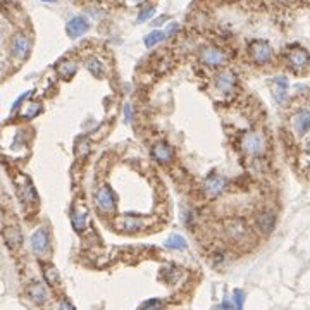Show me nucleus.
Wrapping results in <instances>:
<instances>
[{
    "label": "nucleus",
    "mask_w": 310,
    "mask_h": 310,
    "mask_svg": "<svg viewBox=\"0 0 310 310\" xmlns=\"http://www.w3.org/2000/svg\"><path fill=\"white\" fill-rule=\"evenodd\" d=\"M93 200H95L97 208L102 214H112L116 210V193L107 184H102V186L97 188L95 195H93Z\"/></svg>",
    "instance_id": "obj_1"
},
{
    "label": "nucleus",
    "mask_w": 310,
    "mask_h": 310,
    "mask_svg": "<svg viewBox=\"0 0 310 310\" xmlns=\"http://www.w3.org/2000/svg\"><path fill=\"white\" fill-rule=\"evenodd\" d=\"M240 145L247 155H260L265 150V138L258 131H247L241 136Z\"/></svg>",
    "instance_id": "obj_2"
},
{
    "label": "nucleus",
    "mask_w": 310,
    "mask_h": 310,
    "mask_svg": "<svg viewBox=\"0 0 310 310\" xmlns=\"http://www.w3.org/2000/svg\"><path fill=\"white\" fill-rule=\"evenodd\" d=\"M224 234L232 243H241V241L248 240L250 231H248V226L241 219H229V221L224 222Z\"/></svg>",
    "instance_id": "obj_3"
},
{
    "label": "nucleus",
    "mask_w": 310,
    "mask_h": 310,
    "mask_svg": "<svg viewBox=\"0 0 310 310\" xmlns=\"http://www.w3.org/2000/svg\"><path fill=\"white\" fill-rule=\"evenodd\" d=\"M286 62L289 69H293L295 73H302L310 66V53L303 47L295 45L286 52Z\"/></svg>",
    "instance_id": "obj_4"
},
{
    "label": "nucleus",
    "mask_w": 310,
    "mask_h": 310,
    "mask_svg": "<svg viewBox=\"0 0 310 310\" xmlns=\"http://www.w3.org/2000/svg\"><path fill=\"white\" fill-rule=\"evenodd\" d=\"M9 49H11V55L18 60H26L31 52V42H29L28 35H25L23 31H18L11 36V43H9Z\"/></svg>",
    "instance_id": "obj_5"
},
{
    "label": "nucleus",
    "mask_w": 310,
    "mask_h": 310,
    "mask_svg": "<svg viewBox=\"0 0 310 310\" xmlns=\"http://www.w3.org/2000/svg\"><path fill=\"white\" fill-rule=\"evenodd\" d=\"M248 55L254 60L255 64L262 66V64L271 62L272 59V47L269 45V42L265 40H254V42L248 45Z\"/></svg>",
    "instance_id": "obj_6"
},
{
    "label": "nucleus",
    "mask_w": 310,
    "mask_h": 310,
    "mask_svg": "<svg viewBox=\"0 0 310 310\" xmlns=\"http://www.w3.org/2000/svg\"><path fill=\"white\" fill-rule=\"evenodd\" d=\"M198 59H200V62L204 64V66L219 67V66H222V64H226L228 55H226L221 49H217V47L204 45L200 50H198Z\"/></svg>",
    "instance_id": "obj_7"
},
{
    "label": "nucleus",
    "mask_w": 310,
    "mask_h": 310,
    "mask_svg": "<svg viewBox=\"0 0 310 310\" xmlns=\"http://www.w3.org/2000/svg\"><path fill=\"white\" fill-rule=\"evenodd\" d=\"M16 188H18V197L26 207H31V205L38 204V193L33 188L31 180L26 176H19L16 180Z\"/></svg>",
    "instance_id": "obj_8"
},
{
    "label": "nucleus",
    "mask_w": 310,
    "mask_h": 310,
    "mask_svg": "<svg viewBox=\"0 0 310 310\" xmlns=\"http://www.w3.org/2000/svg\"><path fill=\"white\" fill-rule=\"evenodd\" d=\"M214 85L219 92L228 95V93H232L234 90H236L238 78H236V74L232 73V71H221V73L215 76Z\"/></svg>",
    "instance_id": "obj_9"
},
{
    "label": "nucleus",
    "mask_w": 310,
    "mask_h": 310,
    "mask_svg": "<svg viewBox=\"0 0 310 310\" xmlns=\"http://www.w3.org/2000/svg\"><path fill=\"white\" fill-rule=\"evenodd\" d=\"M31 248L38 257H43V255L49 254L50 250V238H49V231L43 228L36 229L31 236Z\"/></svg>",
    "instance_id": "obj_10"
},
{
    "label": "nucleus",
    "mask_w": 310,
    "mask_h": 310,
    "mask_svg": "<svg viewBox=\"0 0 310 310\" xmlns=\"http://www.w3.org/2000/svg\"><path fill=\"white\" fill-rule=\"evenodd\" d=\"M88 29H90V21L85 18V16H74V18H71L69 23L66 25L67 36L73 40L83 36Z\"/></svg>",
    "instance_id": "obj_11"
},
{
    "label": "nucleus",
    "mask_w": 310,
    "mask_h": 310,
    "mask_svg": "<svg viewBox=\"0 0 310 310\" xmlns=\"http://www.w3.org/2000/svg\"><path fill=\"white\" fill-rule=\"evenodd\" d=\"M226 188V178L221 176V174L214 173L204 181V191L208 198H215L224 191Z\"/></svg>",
    "instance_id": "obj_12"
},
{
    "label": "nucleus",
    "mask_w": 310,
    "mask_h": 310,
    "mask_svg": "<svg viewBox=\"0 0 310 310\" xmlns=\"http://www.w3.org/2000/svg\"><path fill=\"white\" fill-rule=\"evenodd\" d=\"M2 234H4V241L11 250H19L23 245V232L19 229L18 224H4L2 229Z\"/></svg>",
    "instance_id": "obj_13"
},
{
    "label": "nucleus",
    "mask_w": 310,
    "mask_h": 310,
    "mask_svg": "<svg viewBox=\"0 0 310 310\" xmlns=\"http://www.w3.org/2000/svg\"><path fill=\"white\" fill-rule=\"evenodd\" d=\"M255 228L264 234L272 232L276 228V214L272 210H258L255 214Z\"/></svg>",
    "instance_id": "obj_14"
},
{
    "label": "nucleus",
    "mask_w": 310,
    "mask_h": 310,
    "mask_svg": "<svg viewBox=\"0 0 310 310\" xmlns=\"http://www.w3.org/2000/svg\"><path fill=\"white\" fill-rule=\"evenodd\" d=\"M116 224L124 232H138L140 229H143V219H140L134 214H124L117 219Z\"/></svg>",
    "instance_id": "obj_15"
},
{
    "label": "nucleus",
    "mask_w": 310,
    "mask_h": 310,
    "mask_svg": "<svg viewBox=\"0 0 310 310\" xmlns=\"http://www.w3.org/2000/svg\"><path fill=\"white\" fill-rule=\"evenodd\" d=\"M152 155H154V159L157 160V162L169 164L174 157V152L169 143H166V141H157V143L152 147Z\"/></svg>",
    "instance_id": "obj_16"
},
{
    "label": "nucleus",
    "mask_w": 310,
    "mask_h": 310,
    "mask_svg": "<svg viewBox=\"0 0 310 310\" xmlns=\"http://www.w3.org/2000/svg\"><path fill=\"white\" fill-rule=\"evenodd\" d=\"M86 222H88V212L85 207H76L71 214V224H73L74 231L83 232L86 228Z\"/></svg>",
    "instance_id": "obj_17"
},
{
    "label": "nucleus",
    "mask_w": 310,
    "mask_h": 310,
    "mask_svg": "<svg viewBox=\"0 0 310 310\" xmlns=\"http://www.w3.org/2000/svg\"><path fill=\"white\" fill-rule=\"evenodd\" d=\"M28 295H29V298H31L33 302L40 305V303H43L47 298H49V289H47V286L43 284L42 281H35V283H31V284H29Z\"/></svg>",
    "instance_id": "obj_18"
},
{
    "label": "nucleus",
    "mask_w": 310,
    "mask_h": 310,
    "mask_svg": "<svg viewBox=\"0 0 310 310\" xmlns=\"http://www.w3.org/2000/svg\"><path fill=\"white\" fill-rule=\"evenodd\" d=\"M57 73H59L60 78H64V79H71V78L76 74L78 71V64L74 62V60H69V59H64L60 60L59 64L55 66Z\"/></svg>",
    "instance_id": "obj_19"
},
{
    "label": "nucleus",
    "mask_w": 310,
    "mask_h": 310,
    "mask_svg": "<svg viewBox=\"0 0 310 310\" xmlns=\"http://www.w3.org/2000/svg\"><path fill=\"white\" fill-rule=\"evenodd\" d=\"M293 124H295V129L298 134L309 133L310 131V110H302V112L296 114Z\"/></svg>",
    "instance_id": "obj_20"
},
{
    "label": "nucleus",
    "mask_w": 310,
    "mask_h": 310,
    "mask_svg": "<svg viewBox=\"0 0 310 310\" xmlns=\"http://www.w3.org/2000/svg\"><path fill=\"white\" fill-rule=\"evenodd\" d=\"M288 79L284 76H278L274 79V97L278 99V102H284L288 97Z\"/></svg>",
    "instance_id": "obj_21"
},
{
    "label": "nucleus",
    "mask_w": 310,
    "mask_h": 310,
    "mask_svg": "<svg viewBox=\"0 0 310 310\" xmlns=\"http://www.w3.org/2000/svg\"><path fill=\"white\" fill-rule=\"evenodd\" d=\"M86 69L95 78H102L103 74H105V66H103V62L99 57H90V59L86 60Z\"/></svg>",
    "instance_id": "obj_22"
},
{
    "label": "nucleus",
    "mask_w": 310,
    "mask_h": 310,
    "mask_svg": "<svg viewBox=\"0 0 310 310\" xmlns=\"http://www.w3.org/2000/svg\"><path fill=\"white\" fill-rule=\"evenodd\" d=\"M166 247L171 248V250H184L188 247V243L181 234H171L166 241Z\"/></svg>",
    "instance_id": "obj_23"
},
{
    "label": "nucleus",
    "mask_w": 310,
    "mask_h": 310,
    "mask_svg": "<svg viewBox=\"0 0 310 310\" xmlns=\"http://www.w3.org/2000/svg\"><path fill=\"white\" fill-rule=\"evenodd\" d=\"M166 36H167V33H164V31H152V33H148L147 36H145V45L148 47V49H152V47H155V45H159L160 42H164L166 40Z\"/></svg>",
    "instance_id": "obj_24"
},
{
    "label": "nucleus",
    "mask_w": 310,
    "mask_h": 310,
    "mask_svg": "<svg viewBox=\"0 0 310 310\" xmlns=\"http://www.w3.org/2000/svg\"><path fill=\"white\" fill-rule=\"evenodd\" d=\"M43 276H45L47 283H49L50 286L57 284V281H59V272H57V269L53 267L52 264L43 265Z\"/></svg>",
    "instance_id": "obj_25"
},
{
    "label": "nucleus",
    "mask_w": 310,
    "mask_h": 310,
    "mask_svg": "<svg viewBox=\"0 0 310 310\" xmlns=\"http://www.w3.org/2000/svg\"><path fill=\"white\" fill-rule=\"evenodd\" d=\"M43 110V105L38 102H29V105L26 107L25 110H23V119H33L35 116H38L40 112Z\"/></svg>",
    "instance_id": "obj_26"
},
{
    "label": "nucleus",
    "mask_w": 310,
    "mask_h": 310,
    "mask_svg": "<svg viewBox=\"0 0 310 310\" xmlns=\"http://www.w3.org/2000/svg\"><path fill=\"white\" fill-rule=\"evenodd\" d=\"M74 154L78 157H83V155H88L90 154V140L88 138H79L74 145Z\"/></svg>",
    "instance_id": "obj_27"
},
{
    "label": "nucleus",
    "mask_w": 310,
    "mask_h": 310,
    "mask_svg": "<svg viewBox=\"0 0 310 310\" xmlns=\"http://www.w3.org/2000/svg\"><path fill=\"white\" fill-rule=\"evenodd\" d=\"M162 305H164L162 300L152 298V300H147V302L141 303L138 310H160V309H162Z\"/></svg>",
    "instance_id": "obj_28"
},
{
    "label": "nucleus",
    "mask_w": 310,
    "mask_h": 310,
    "mask_svg": "<svg viewBox=\"0 0 310 310\" xmlns=\"http://www.w3.org/2000/svg\"><path fill=\"white\" fill-rule=\"evenodd\" d=\"M232 303H234V309L236 310H243V305H245L243 289H234V291H232Z\"/></svg>",
    "instance_id": "obj_29"
},
{
    "label": "nucleus",
    "mask_w": 310,
    "mask_h": 310,
    "mask_svg": "<svg viewBox=\"0 0 310 310\" xmlns=\"http://www.w3.org/2000/svg\"><path fill=\"white\" fill-rule=\"evenodd\" d=\"M154 14H155V7H154V5H148V7H145L143 11H141L140 14H138V23L148 21V19H150Z\"/></svg>",
    "instance_id": "obj_30"
},
{
    "label": "nucleus",
    "mask_w": 310,
    "mask_h": 310,
    "mask_svg": "<svg viewBox=\"0 0 310 310\" xmlns=\"http://www.w3.org/2000/svg\"><path fill=\"white\" fill-rule=\"evenodd\" d=\"M31 93H33V92H26V93H23V95L19 97V99L16 100L14 103H12V110H16V109H18V107L21 105L23 102H25V99H29V97H31Z\"/></svg>",
    "instance_id": "obj_31"
},
{
    "label": "nucleus",
    "mask_w": 310,
    "mask_h": 310,
    "mask_svg": "<svg viewBox=\"0 0 310 310\" xmlns=\"http://www.w3.org/2000/svg\"><path fill=\"white\" fill-rule=\"evenodd\" d=\"M59 310H76V309H74V305L69 302V300H62L59 305Z\"/></svg>",
    "instance_id": "obj_32"
},
{
    "label": "nucleus",
    "mask_w": 310,
    "mask_h": 310,
    "mask_svg": "<svg viewBox=\"0 0 310 310\" xmlns=\"http://www.w3.org/2000/svg\"><path fill=\"white\" fill-rule=\"evenodd\" d=\"M124 121H126L128 124L131 123V105H129V103H126V105H124Z\"/></svg>",
    "instance_id": "obj_33"
},
{
    "label": "nucleus",
    "mask_w": 310,
    "mask_h": 310,
    "mask_svg": "<svg viewBox=\"0 0 310 310\" xmlns=\"http://www.w3.org/2000/svg\"><path fill=\"white\" fill-rule=\"evenodd\" d=\"M212 310H231V305H229L228 302H222L221 305H215Z\"/></svg>",
    "instance_id": "obj_34"
},
{
    "label": "nucleus",
    "mask_w": 310,
    "mask_h": 310,
    "mask_svg": "<svg viewBox=\"0 0 310 310\" xmlns=\"http://www.w3.org/2000/svg\"><path fill=\"white\" fill-rule=\"evenodd\" d=\"M178 28H180V26H178L176 23H174V25H171V26H169V29H167V35H173V33L176 31Z\"/></svg>",
    "instance_id": "obj_35"
},
{
    "label": "nucleus",
    "mask_w": 310,
    "mask_h": 310,
    "mask_svg": "<svg viewBox=\"0 0 310 310\" xmlns=\"http://www.w3.org/2000/svg\"><path fill=\"white\" fill-rule=\"evenodd\" d=\"M305 150H307V154H309V155H310V140H309V143H307Z\"/></svg>",
    "instance_id": "obj_36"
},
{
    "label": "nucleus",
    "mask_w": 310,
    "mask_h": 310,
    "mask_svg": "<svg viewBox=\"0 0 310 310\" xmlns=\"http://www.w3.org/2000/svg\"><path fill=\"white\" fill-rule=\"evenodd\" d=\"M43 2H55V0H43Z\"/></svg>",
    "instance_id": "obj_37"
}]
</instances>
